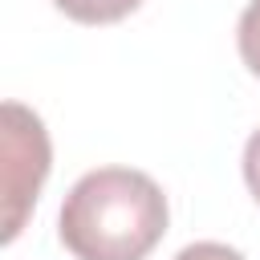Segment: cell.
<instances>
[{
    "label": "cell",
    "mask_w": 260,
    "mask_h": 260,
    "mask_svg": "<svg viewBox=\"0 0 260 260\" xmlns=\"http://www.w3.org/2000/svg\"><path fill=\"white\" fill-rule=\"evenodd\" d=\"M236 45H240L244 65L260 77V0H252V4L240 12V24H236Z\"/></svg>",
    "instance_id": "obj_4"
},
{
    "label": "cell",
    "mask_w": 260,
    "mask_h": 260,
    "mask_svg": "<svg viewBox=\"0 0 260 260\" xmlns=\"http://www.w3.org/2000/svg\"><path fill=\"white\" fill-rule=\"evenodd\" d=\"M175 260H244L236 248L228 244H215V240H199V244H187Z\"/></svg>",
    "instance_id": "obj_5"
},
{
    "label": "cell",
    "mask_w": 260,
    "mask_h": 260,
    "mask_svg": "<svg viewBox=\"0 0 260 260\" xmlns=\"http://www.w3.org/2000/svg\"><path fill=\"white\" fill-rule=\"evenodd\" d=\"M49 134L45 122L20 106L4 102L0 110V195H4V232L0 240L12 244L49 179Z\"/></svg>",
    "instance_id": "obj_2"
},
{
    "label": "cell",
    "mask_w": 260,
    "mask_h": 260,
    "mask_svg": "<svg viewBox=\"0 0 260 260\" xmlns=\"http://www.w3.org/2000/svg\"><path fill=\"white\" fill-rule=\"evenodd\" d=\"M244 183L260 203V130H252V138L244 142Z\"/></svg>",
    "instance_id": "obj_6"
},
{
    "label": "cell",
    "mask_w": 260,
    "mask_h": 260,
    "mask_svg": "<svg viewBox=\"0 0 260 260\" xmlns=\"http://www.w3.org/2000/svg\"><path fill=\"white\" fill-rule=\"evenodd\" d=\"M167 195L150 175L102 167L69 187L57 236L77 260H146L167 236Z\"/></svg>",
    "instance_id": "obj_1"
},
{
    "label": "cell",
    "mask_w": 260,
    "mask_h": 260,
    "mask_svg": "<svg viewBox=\"0 0 260 260\" xmlns=\"http://www.w3.org/2000/svg\"><path fill=\"white\" fill-rule=\"evenodd\" d=\"M53 4L77 24H114V20L130 16L142 0H53Z\"/></svg>",
    "instance_id": "obj_3"
}]
</instances>
